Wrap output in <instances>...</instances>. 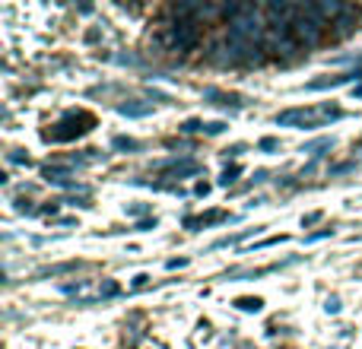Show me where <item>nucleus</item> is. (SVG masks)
Instances as JSON below:
<instances>
[{
    "label": "nucleus",
    "mask_w": 362,
    "mask_h": 349,
    "mask_svg": "<svg viewBox=\"0 0 362 349\" xmlns=\"http://www.w3.org/2000/svg\"><path fill=\"white\" fill-rule=\"evenodd\" d=\"M204 131H206V134H223V131H226V124H223V121H213V124H206Z\"/></svg>",
    "instance_id": "dca6fc26"
},
{
    "label": "nucleus",
    "mask_w": 362,
    "mask_h": 349,
    "mask_svg": "<svg viewBox=\"0 0 362 349\" xmlns=\"http://www.w3.org/2000/svg\"><path fill=\"white\" fill-rule=\"evenodd\" d=\"M10 162H29V156H19V150H16V153H10Z\"/></svg>",
    "instance_id": "6ab92c4d"
},
{
    "label": "nucleus",
    "mask_w": 362,
    "mask_h": 349,
    "mask_svg": "<svg viewBox=\"0 0 362 349\" xmlns=\"http://www.w3.org/2000/svg\"><path fill=\"white\" fill-rule=\"evenodd\" d=\"M76 264H61V267H51V270H42V276H57V273H67V270H74Z\"/></svg>",
    "instance_id": "f8f14e48"
},
{
    "label": "nucleus",
    "mask_w": 362,
    "mask_h": 349,
    "mask_svg": "<svg viewBox=\"0 0 362 349\" xmlns=\"http://www.w3.org/2000/svg\"><path fill=\"white\" fill-rule=\"evenodd\" d=\"M242 312H261V299H238L235 302Z\"/></svg>",
    "instance_id": "9d476101"
},
{
    "label": "nucleus",
    "mask_w": 362,
    "mask_h": 349,
    "mask_svg": "<svg viewBox=\"0 0 362 349\" xmlns=\"http://www.w3.org/2000/svg\"><path fill=\"white\" fill-rule=\"evenodd\" d=\"M312 6H315V13H318L325 23H337L340 16H344V10H346V4H340V0H312Z\"/></svg>",
    "instance_id": "20e7f679"
},
{
    "label": "nucleus",
    "mask_w": 362,
    "mask_h": 349,
    "mask_svg": "<svg viewBox=\"0 0 362 349\" xmlns=\"http://www.w3.org/2000/svg\"><path fill=\"white\" fill-rule=\"evenodd\" d=\"M235 174H238V169H226L223 178H219V184H232V181H235Z\"/></svg>",
    "instance_id": "2eb2a0df"
},
{
    "label": "nucleus",
    "mask_w": 362,
    "mask_h": 349,
    "mask_svg": "<svg viewBox=\"0 0 362 349\" xmlns=\"http://www.w3.org/2000/svg\"><path fill=\"white\" fill-rule=\"evenodd\" d=\"M197 38H200V29L191 19H175V23H169V29L163 32V42L169 45L172 51H191L194 45H197Z\"/></svg>",
    "instance_id": "7ed1b4c3"
},
{
    "label": "nucleus",
    "mask_w": 362,
    "mask_h": 349,
    "mask_svg": "<svg viewBox=\"0 0 362 349\" xmlns=\"http://www.w3.org/2000/svg\"><path fill=\"white\" fill-rule=\"evenodd\" d=\"M204 99L216 102V105H235V108H242V105H245V102L238 99V95H226V93H219V89H206Z\"/></svg>",
    "instance_id": "0eeeda50"
},
{
    "label": "nucleus",
    "mask_w": 362,
    "mask_h": 349,
    "mask_svg": "<svg viewBox=\"0 0 362 349\" xmlns=\"http://www.w3.org/2000/svg\"><path fill=\"white\" fill-rule=\"evenodd\" d=\"M325 118H344V112L340 108H325V112H312V108H289V112L276 114V124L283 127H321L325 124Z\"/></svg>",
    "instance_id": "f03ea898"
},
{
    "label": "nucleus",
    "mask_w": 362,
    "mask_h": 349,
    "mask_svg": "<svg viewBox=\"0 0 362 349\" xmlns=\"http://www.w3.org/2000/svg\"><path fill=\"white\" fill-rule=\"evenodd\" d=\"M102 295H118V286H115V283H105V289H102Z\"/></svg>",
    "instance_id": "a211bd4d"
},
{
    "label": "nucleus",
    "mask_w": 362,
    "mask_h": 349,
    "mask_svg": "<svg viewBox=\"0 0 362 349\" xmlns=\"http://www.w3.org/2000/svg\"><path fill=\"white\" fill-rule=\"evenodd\" d=\"M121 114H131V118H140V114H150L153 105H118Z\"/></svg>",
    "instance_id": "1a4fd4ad"
},
{
    "label": "nucleus",
    "mask_w": 362,
    "mask_h": 349,
    "mask_svg": "<svg viewBox=\"0 0 362 349\" xmlns=\"http://www.w3.org/2000/svg\"><path fill=\"white\" fill-rule=\"evenodd\" d=\"M353 23H356V10H353V6H346L344 16H340L334 25H340V35H346V32H353Z\"/></svg>",
    "instance_id": "6e6552de"
},
{
    "label": "nucleus",
    "mask_w": 362,
    "mask_h": 349,
    "mask_svg": "<svg viewBox=\"0 0 362 349\" xmlns=\"http://www.w3.org/2000/svg\"><path fill=\"white\" fill-rule=\"evenodd\" d=\"M146 229H156V219H153V223L150 219H146V223H137V232H146Z\"/></svg>",
    "instance_id": "f3484780"
},
{
    "label": "nucleus",
    "mask_w": 362,
    "mask_h": 349,
    "mask_svg": "<svg viewBox=\"0 0 362 349\" xmlns=\"http://www.w3.org/2000/svg\"><path fill=\"white\" fill-rule=\"evenodd\" d=\"M229 219V213L226 210H213V213H206V216H191L187 219V229H200V225H213V223H226Z\"/></svg>",
    "instance_id": "39448f33"
},
{
    "label": "nucleus",
    "mask_w": 362,
    "mask_h": 349,
    "mask_svg": "<svg viewBox=\"0 0 362 349\" xmlns=\"http://www.w3.org/2000/svg\"><path fill=\"white\" fill-rule=\"evenodd\" d=\"M276 146H280V143H276L274 137H264V140H261V150H264V153H274Z\"/></svg>",
    "instance_id": "4468645a"
},
{
    "label": "nucleus",
    "mask_w": 362,
    "mask_h": 349,
    "mask_svg": "<svg viewBox=\"0 0 362 349\" xmlns=\"http://www.w3.org/2000/svg\"><path fill=\"white\" fill-rule=\"evenodd\" d=\"M356 76H362V70H356V73H344V76H327V80H312V83H308V89H327V86H344V83L356 80Z\"/></svg>",
    "instance_id": "423d86ee"
},
{
    "label": "nucleus",
    "mask_w": 362,
    "mask_h": 349,
    "mask_svg": "<svg viewBox=\"0 0 362 349\" xmlns=\"http://www.w3.org/2000/svg\"><path fill=\"white\" fill-rule=\"evenodd\" d=\"M137 140H131V137H115V150H137Z\"/></svg>",
    "instance_id": "9b49d317"
},
{
    "label": "nucleus",
    "mask_w": 362,
    "mask_h": 349,
    "mask_svg": "<svg viewBox=\"0 0 362 349\" xmlns=\"http://www.w3.org/2000/svg\"><path fill=\"white\" fill-rule=\"evenodd\" d=\"M206 124H200V121H187V124H181V131L185 134H194V131H204Z\"/></svg>",
    "instance_id": "ddd939ff"
},
{
    "label": "nucleus",
    "mask_w": 362,
    "mask_h": 349,
    "mask_svg": "<svg viewBox=\"0 0 362 349\" xmlns=\"http://www.w3.org/2000/svg\"><path fill=\"white\" fill-rule=\"evenodd\" d=\"M325 19L315 13L312 4H296L293 6V19H289V32H293L296 45L299 48H312L315 42L321 38V32H325Z\"/></svg>",
    "instance_id": "f257e3e1"
}]
</instances>
